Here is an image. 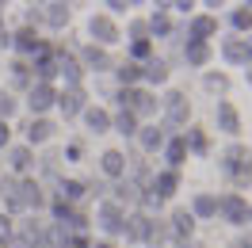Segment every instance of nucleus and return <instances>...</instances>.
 I'll list each match as a JSON object with an SVG mask.
<instances>
[{
	"label": "nucleus",
	"instance_id": "cd10ccee",
	"mask_svg": "<svg viewBox=\"0 0 252 248\" xmlns=\"http://www.w3.org/2000/svg\"><path fill=\"white\" fill-rule=\"evenodd\" d=\"M69 16H73V12H69V4H62V0H54V4H46V23L50 27H54V31H62L65 23H69Z\"/></svg>",
	"mask_w": 252,
	"mask_h": 248
},
{
	"label": "nucleus",
	"instance_id": "49530a36",
	"mask_svg": "<svg viewBox=\"0 0 252 248\" xmlns=\"http://www.w3.org/2000/svg\"><path fill=\"white\" fill-rule=\"evenodd\" d=\"M241 54H245V65H252V34L241 38Z\"/></svg>",
	"mask_w": 252,
	"mask_h": 248
},
{
	"label": "nucleus",
	"instance_id": "5701e85b",
	"mask_svg": "<svg viewBox=\"0 0 252 248\" xmlns=\"http://www.w3.org/2000/svg\"><path fill=\"white\" fill-rule=\"evenodd\" d=\"M8 164H12V172H31V164H34V153L27 149V145H12L8 149Z\"/></svg>",
	"mask_w": 252,
	"mask_h": 248
},
{
	"label": "nucleus",
	"instance_id": "f257e3e1",
	"mask_svg": "<svg viewBox=\"0 0 252 248\" xmlns=\"http://www.w3.org/2000/svg\"><path fill=\"white\" fill-rule=\"evenodd\" d=\"M218 168H221V176L237 187V195H241V191L252 184V149H249V145H241V141L225 145L221 156H218Z\"/></svg>",
	"mask_w": 252,
	"mask_h": 248
},
{
	"label": "nucleus",
	"instance_id": "9d476101",
	"mask_svg": "<svg viewBox=\"0 0 252 248\" xmlns=\"http://www.w3.org/2000/svg\"><path fill=\"white\" fill-rule=\"evenodd\" d=\"M88 34H92L99 46H111V42H119V27H115L107 16H92V19H88ZM95 42H92V46H95Z\"/></svg>",
	"mask_w": 252,
	"mask_h": 248
},
{
	"label": "nucleus",
	"instance_id": "1a4fd4ad",
	"mask_svg": "<svg viewBox=\"0 0 252 248\" xmlns=\"http://www.w3.org/2000/svg\"><path fill=\"white\" fill-rule=\"evenodd\" d=\"M214 123H218V130H221V134H229V138L241 134V115H237V107L229 103V99H218V107H214Z\"/></svg>",
	"mask_w": 252,
	"mask_h": 248
},
{
	"label": "nucleus",
	"instance_id": "b1692460",
	"mask_svg": "<svg viewBox=\"0 0 252 248\" xmlns=\"http://www.w3.org/2000/svg\"><path fill=\"white\" fill-rule=\"evenodd\" d=\"M184 145H188V153L206 156V149H210V138H206L199 126H188V130H184Z\"/></svg>",
	"mask_w": 252,
	"mask_h": 248
},
{
	"label": "nucleus",
	"instance_id": "2f4dec72",
	"mask_svg": "<svg viewBox=\"0 0 252 248\" xmlns=\"http://www.w3.org/2000/svg\"><path fill=\"white\" fill-rule=\"evenodd\" d=\"M145 27H149L153 38H168V34H172V19H168V12H153Z\"/></svg>",
	"mask_w": 252,
	"mask_h": 248
},
{
	"label": "nucleus",
	"instance_id": "c85d7f7f",
	"mask_svg": "<svg viewBox=\"0 0 252 248\" xmlns=\"http://www.w3.org/2000/svg\"><path fill=\"white\" fill-rule=\"evenodd\" d=\"M191 217H218V199L214 195H195L191 199Z\"/></svg>",
	"mask_w": 252,
	"mask_h": 248
},
{
	"label": "nucleus",
	"instance_id": "8fccbe9b",
	"mask_svg": "<svg viewBox=\"0 0 252 248\" xmlns=\"http://www.w3.org/2000/svg\"><path fill=\"white\" fill-rule=\"evenodd\" d=\"M0 46H12V34L4 31V19H0Z\"/></svg>",
	"mask_w": 252,
	"mask_h": 248
},
{
	"label": "nucleus",
	"instance_id": "423d86ee",
	"mask_svg": "<svg viewBox=\"0 0 252 248\" xmlns=\"http://www.w3.org/2000/svg\"><path fill=\"white\" fill-rule=\"evenodd\" d=\"M54 103H58V88H54V84H31V88H27V107H31L34 119H42Z\"/></svg>",
	"mask_w": 252,
	"mask_h": 248
},
{
	"label": "nucleus",
	"instance_id": "37998d69",
	"mask_svg": "<svg viewBox=\"0 0 252 248\" xmlns=\"http://www.w3.org/2000/svg\"><path fill=\"white\" fill-rule=\"evenodd\" d=\"M65 248H92V241H88L84 233H73V237L65 241Z\"/></svg>",
	"mask_w": 252,
	"mask_h": 248
},
{
	"label": "nucleus",
	"instance_id": "6e6552de",
	"mask_svg": "<svg viewBox=\"0 0 252 248\" xmlns=\"http://www.w3.org/2000/svg\"><path fill=\"white\" fill-rule=\"evenodd\" d=\"M54 107L62 111L65 119H77V115H84V107H88L84 88H65V92H58V103H54Z\"/></svg>",
	"mask_w": 252,
	"mask_h": 248
},
{
	"label": "nucleus",
	"instance_id": "f3484780",
	"mask_svg": "<svg viewBox=\"0 0 252 248\" xmlns=\"http://www.w3.org/2000/svg\"><path fill=\"white\" fill-rule=\"evenodd\" d=\"M138 141H142L145 153H160L168 134H164V126H138Z\"/></svg>",
	"mask_w": 252,
	"mask_h": 248
},
{
	"label": "nucleus",
	"instance_id": "603ef678",
	"mask_svg": "<svg viewBox=\"0 0 252 248\" xmlns=\"http://www.w3.org/2000/svg\"><path fill=\"white\" fill-rule=\"evenodd\" d=\"M92 248H115V245H111V241H99V245H92Z\"/></svg>",
	"mask_w": 252,
	"mask_h": 248
},
{
	"label": "nucleus",
	"instance_id": "6ab92c4d",
	"mask_svg": "<svg viewBox=\"0 0 252 248\" xmlns=\"http://www.w3.org/2000/svg\"><path fill=\"white\" fill-rule=\"evenodd\" d=\"M12 46H16L19 54L34 58V54H38V46H42V38H38V31H34V27H23L19 34H12Z\"/></svg>",
	"mask_w": 252,
	"mask_h": 248
},
{
	"label": "nucleus",
	"instance_id": "79ce46f5",
	"mask_svg": "<svg viewBox=\"0 0 252 248\" xmlns=\"http://www.w3.org/2000/svg\"><path fill=\"white\" fill-rule=\"evenodd\" d=\"M80 153H84V149H80V141H69V145H65V160H69V164H77Z\"/></svg>",
	"mask_w": 252,
	"mask_h": 248
},
{
	"label": "nucleus",
	"instance_id": "58836bf2",
	"mask_svg": "<svg viewBox=\"0 0 252 248\" xmlns=\"http://www.w3.org/2000/svg\"><path fill=\"white\" fill-rule=\"evenodd\" d=\"M50 214H54V225H65V221H69V214H73V206H69V202H62L58 195H54V202H50Z\"/></svg>",
	"mask_w": 252,
	"mask_h": 248
},
{
	"label": "nucleus",
	"instance_id": "7c9ffc66",
	"mask_svg": "<svg viewBox=\"0 0 252 248\" xmlns=\"http://www.w3.org/2000/svg\"><path fill=\"white\" fill-rule=\"evenodd\" d=\"M115 77H119V84H123V88H138V84H142V65L123 62L119 69H115Z\"/></svg>",
	"mask_w": 252,
	"mask_h": 248
},
{
	"label": "nucleus",
	"instance_id": "393cba45",
	"mask_svg": "<svg viewBox=\"0 0 252 248\" xmlns=\"http://www.w3.org/2000/svg\"><path fill=\"white\" fill-rule=\"evenodd\" d=\"M184 62H188L191 69H203V65L210 62V42H188V46H184Z\"/></svg>",
	"mask_w": 252,
	"mask_h": 248
},
{
	"label": "nucleus",
	"instance_id": "bb28decb",
	"mask_svg": "<svg viewBox=\"0 0 252 248\" xmlns=\"http://www.w3.org/2000/svg\"><path fill=\"white\" fill-rule=\"evenodd\" d=\"M111 191H115V199H111L115 206H126V202H138V199H142V187H134L130 180H126V176H123V180H119L115 187H111Z\"/></svg>",
	"mask_w": 252,
	"mask_h": 248
},
{
	"label": "nucleus",
	"instance_id": "f704fd0d",
	"mask_svg": "<svg viewBox=\"0 0 252 248\" xmlns=\"http://www.w3.org/2000/svg\"><path fill=\"white\" fill-rule=\"evenodd\" d=\"M149 58H153V42H149V38H138V42H130V62H134V65H145Z\"/></svg>",
	"mask_w": 252,
	"mask_h": 248
},
{
	"label": "nucleus",
	"instance_id": "0eeeda50",
	"mask_svg": "<svg viewBox=\"0 0 252 248\" xmlns=\"http://www.w3.org/2000/svg\"><path fill=\"white\" fill-rule=\"evenodd\" d=\"M31 80L34 84H54V77H58V69H54V46H38V54L31 58Z\"/></svg>",
	"mask_w": 252,
	"mask_h": 248
},
{
	"label": "nucleus",
	"instance_id": "4468645a",
	"mask_svg": "<svg viewBox=\"0 0 252 248\" xmlns=\"http://www.w3.org/2000/svg\"><path fill=\"white\" fill-rule=\"evenodd\" d=\"M77 62H80V69H95V73H107V69H111V54H107L103 46H84Z\"/></svg>",
	"mask_w": 252,
	"mask_h": 248
},
{
	"label": "nucleus",
	"instance_id": "a18cd8bd",
	"mask_svg": "<svg viewBox=\"0 0 252 248\" xmlns=\"http://www.w3.org/2000/svg\"><path fill=\"white\" fill-rule=\"evenodd\" d=\"M0 237H8V241L16 237V229H12V217H8V214H0Z\"/></svg>",
	"mask_w": 252,
	"mask_h": 248
},
{
	"label": "nucleus",
	"instance_id": "dca6fc26",
	"mask_svg": "<svg viewBox=\"0 0 252 248\" xmlns=\"http://www.w3.org/2000/svg\"><path fill=\"white\" fill-rule=\"evenodd\" d=\"M54 130H58V126L50 123V119H31V123H27V149L46 145V141L54 138Z\"/></svg>",
	"mask_w": 252,
	"mask_h": 248
},
{
	"label": "nucleus",
	"instance_id": "4be33fe9",
	"mask_svg": "<svg viewBox=\"0 0 252 248\" xmlns=\"http://www.w3.org/2000/svg\"><path fill=\"white\" fill-rule=\"evenodd\" d=\"M229 27H233L237 34H252V0H245L241 8L229 12Z\"/></svg>",
	"mask_w": 252,
	"mask_h": 248
},
{
	"label": "nucleus",
	"instance_id": "473e14b6",
	"mask_svg": "<svg viewBox=\"0 0 252 248\" xmlns=\"http://www.w3.org/2000/svg\"><path fill=\"white\" fill-rule=\"evenodd\" d=\"M111 126H115V130H119L123 138H138V119H134L130 111H119V115L111 119Z\"/></svg>",
	"mask_w": 252,
	"mask_h": 248
},
{
	"label": "nucleus",
	"instance_id": "de8ad7c7",
	"mask_svg": "<svg viewBox=\"0 0 252 248\" xmlns=\"http://www.w3.org/2000/svg\"><path fill=\"white\" fill-rule=\"evenodd\" d=\"M8 141H12V126L0 123V149H8Z\"/></svg>",
	"mask_w": 252,
	"mask_h": 248
},
{
	"label": "nucleus",
	"instance_id": "c9c22d12",
	"mask_svg": "<svg viewBox=\"0 0 252 248\" xmlns=\"http://www.w3.org/2000/svg\"><path fill=\"white\" fill-rule=\"evenodd\" d=\"M221 58L229 65H245V54H241V38H225L221 42Z\"/></svg>",
	"mask_w": 252,
	"mask_h": 248
},
{
	"label": "nucleus",
	"instance_id": "09e8293b",
	"mask_svg": "<svg viewBox=\"0 0 252 248\" xmlns=\"http://www.w3.org/2000/svg\"><path fill=\"white\" fill-rule=\"evenodd\" d=\"M111 12H126V8H134V4H126V0H107Z\"/></svg>",
	"mask_w": 252,
	"mask_h": 248
},
{
	"label": "nucleus",
	"instance_id": "412c9836",
	"mask_svg": "<svg viewBox=\"0 0 252 248\" xmlns=\"http://www.w3.org/2000/svg\"><path fill=\"white\" fill-rule=\"evenodd\" d=\"M19 202H23V210H38L42 206V187L34 184V180H19Z\"/></svg>",
	"mask_w": 252,
	"mask_h": 248
},
{
	"label": "nucleus",
	"instance_id": "a878e982",
	"mask_svg": "<svg viewBox=\"0 0 252 248\" xmlns=\"http://www.w3.org/2000/svg\"><path fill=\"white\" fill-rule=\"evenodd\" d=\"M84 195H88V184H80V180H62V184H58V199L69 202V206L80 202Z\"/></svg>",
	"mask_w": 252,
	"mask_h": 248
},
{
	"label": "nucleus",
	"instance_id": "a19ab883",
	"mask_svg": "<svg viewBox=\"0 0 252 248\" xmlns=\"http://www.w3.org/2000/svg\"><path fill=\"white\" fill-rule=\"evenodd\" d=\"M210 92H218V95H225V88H229V80L221 77V73H206V80H203Z\"/></svg>",
	"mask_w": 252,
	"mask_h": 248
},
{
	"label": "nucleus",
	"instance_id": "f8f14e48",
	"mask_svg": "<svg viewBox=\"0 0 252 248\" xmlns=\"http://www.w3.org/2000/svg\"><path fill=\"white\" fill-rule=\"evenodd\" d=\"M218 34V19L214 16H195L188 23V42H210Z\"/></svg>",
	"mask_w": 252,
	"mask_h": 248
},
{
	"label": "nucleus",
	"instance_id": "6e6d98bb",
	"mask_svg": "<svg viewBox=\"0 0 252 248\" xmlns=\"http://www.w3.org/2000/svg\"><path fill=\"white\" fill-rule=\"evenodd\" d=\"M249 221H252V206H249Z\"/></svg>",
	"mask_w": 252,
	"mask_h": 248
},
{
	"label": "nucleus",
	"instance_id": "c03bdc74",
	"mask_svg": "<svg viewBox=\"0 0 252 248\" xmlns=\"http://www.w3.org/2000/svg\"><path fill=\"white\" fill-rule=\"evenodd\" d=\"M130 34H134L130 42H138V38H145V34H149V27H145L142 19H134V23H130Z\"/></svg>",
	"mask_w": 252,
	"mask_h": 248
},
{
	"label": "nucleus",
	"instance_id": "39448f33",
	"mask_svg": "<svg viewBox=\"0 0 252 248\" xmlns=\"http://www.w3.org/2000/svg\"><path fill=\"white\" fill-rule=\"evenodd\" d=\"M218 214L225 217L229 225H245V221H249V202L241 199L237 191H225V195L218 199Z\"/></svg>",
	"mask_w": 252,
	"mask_h": 248
},
{
	"label": "nucleus",
	"instance_id": "ea45409f",
	"mask_svg": "<svg viewBox=\"0 0 252 248\" xmlns=\"http://www.w3.org/2000/svg\"><path fill=\"white\" fill-rule=\"evenodd\" d=\"M12 115H16V95H12V92H4V88H0V123H8Z\"/></svg>",
	"mask_w": 252,
	"mask_h": 248
},
{
	"label": "nucleus",
	"instance_id": "2eb2a0df",
	"mask_svg": "<svg viewBox=\"0 0 252 248\" xmlns=\"http://www.w3.org/2000/svg\"><path fill=\"white\" fill-rule=\"evenodd\" d=\"M99 172H103L107 180H115V184H119V180L126 176V153H119V149H107V153L99 156Z\"/></svg>",
	"mask_w": 252,
	"mask_h": 248
},
{
	"label": "nucleus",
	"instance_id": "7ed1b4c3",
	"mask_svg": "<svg viewBox=\"0 0 252 248\" xmlns=\"http://www.w3.org/2000/svg\"><path fill=\"white\" fill-rule=\"evenodd\" d=\"M95 225L107 233V237H119L126 225V210L123 206H115V202H99V210H95Z\"/></svg>",
	"mask_w": 252,
	"mask_h": 248
},
{
	"label": "nucleus",
	"instance_id": "f03ea898",
	"mask_svg": "<svg viewBox=\"0 0 252 248\" xmlns=\"http://www.w3.org/2000/svg\"><path fill=\"white\" fill-rule=\"evenodd\" d=\"M188 119H191L188 95H184V92H168V95H164V134H168V130H180V126H188Z\"/></svg>",
	"mask_w": 252,
	"mask_h": 248
},
{
	"label": "nucleus",
	"instance_id": "aec40b11",
	"mask_svg": "<svg viewBox=\"0 0 252 248\" xmlns=\"http://www.w3.org/2000/svg\"><path fill=\"white\" fill-rule=\"evenodd\" d=\"M142 80L153 84V88L164 84V80H168V62H164V58H149V62L142 65Z\"/></svg>",
	"mask_w": 252,
	"mask_h": 248
},
{
	"label": "nucleus",
	"instance_id": "5fc2aeb1",
	"mask_svg": "<svg viewBox=\"0 0 252 248\" xmlns=\"http://www.w3.org/2000/svg\"><path fill=\"white\" fill-rule=\"evenodd\" d=\"M0 19H4V4H0Z\"/></svg>",
	"mask_w": 252,
	"mask_h": 248
},
{
	"label": "nucleus",
	"instance_id": "20e7f679",
	"mask_svg": "<svg viewBox=\"0 0 252 248\" xmlns=\"http://www.w3.org/2000/svg\"><path fill=\"white\" fill-rule=\"evenodd\" d=\"M54 69H58V77L65 80V88H80L84 69H80V62L69 54V50H54Z\"/></svg>",
	"mask_w": 252,
	"mask_h": 248
},
{
	"label": "nucleus",
	"instance_id": "ddd939ff",
	"mask_svg": "<svg viewBox=\"0 0 252 248\" xmlns=\"http://www.w3.org/2000/svg\"><path fill=\"white\" fill-rule=\"evenodd\" d=\"M168 233H172L176 245H184V241H191V233H195V217H191V210H172V221H168Z\"/></svg>",
	"mask_w": 252,
	"mask_h": 248
},
{
	"label": "nucleus",
	"instance_id": "c756f323",
	"mask_svg": "<svg viewBox=\"0 0 252 248\" xmlns=\"http://www.w3.org/2000/svg\"><path fill=\"white\" fill-rule=\"evenodd\" d=\"M84 126L95 130V134H103V130H111V115L103 107H84Z\"/></svg>",
	"mask_w": 252,
	"mask_h": 248
},
{
	"label": "nucleus",
	"instance_id": "e433bc0d",
	"mask_svg": "<svg viewBox=\"0 0 252 248\" xmlns=\"http://www.w3.org/2000/svg\"><path fill=\"white\" fill-rule=\"evenodd\" d=\"M138 95H142V88H119V92H115V103H119V111H130V115H134Z\"/></svg>",
	"mask_w": 252,
	"mask_h": 248
},
{
	"label": "nucleus",
	"instance_id": "864d4df0",
	"mask_svg": "<svg viewBox=\"0 0 252 248\" xmlns=\"http://www.w3.org/2000/svg\"><path fill=\"white\" fill-rule=\"evenodd\" d=\"M8 245H12V241H8V237H0V248H8Z\"/></svg>",
	"mask_w": 252,
	"mask_h": 248
},
{
	"label": "nucleus",
	"instance_id": "3c124183",
	"mask_svg": "<svg viewBox=\"0 0 252 248\" xmlns=\"http://www.w3.org/2000/svg\"><path fill=\"white\" fill-rule=\"evenodd\" d=\"M229 248H252V237H237V241H233Z\"/></svg>",
	"mask_w": 252,
	"mask_h": 248
},
{
	"label": "nucleus",
	"instance_id": "a211bd4d",
	"mask_svg": "<svg viewBox=\"0 0 252 248\" xmlns=\"http://www.w3.org/2000/svg\"><path fill=\"white\" fill-rule=\"evenodd\" d=\"M160 153H164V164H168V168H172V172H180V164L188 160V145H184V138H168Z\"/></svg>",
	"mask_w": 252,
	"mask_h": 248
},
{
	"label": "nucleus",
	"instance_id": "4c0bfd02",
	"mask_svg": "<svg viewBox=\"0 0 252 248\" xmlns=\"http://www.w3.org/2000/svg\"><path fill=\"white\" fill-rule=\"evenodd\" d=\"M153 111H157V95H153V92H142V95H138V103H134V119L153 115Z\"/></svg>",
	"mask_w": 252,
	"mask_h": 248
},
{
	"label": "nucleus",
	"instance_id": "9b49d317",
	"mask_svg": "<svg viewBox=\"0 0 252 248\" xmlns=\"http://www.w3.org/2000/svg\"><path fill=\"white\" fill-rule=\"evenodd\" d=\"M149 191H153L157 199H172L176 191H180V172H172V168L157 172V176L149 180Z\"/></svg>",
	"mask_w": 252,
	"mask_h": 248
},
{
	"label": "nucleus",
	"instance_id": "72a5a7b5",
	"mask_svg": "<svg viewBox=\"0 0 252 248\" xmlns=\"http://www.w3.org/2000/svg\"><path fill=\"white\" fill-rule=\"evenodd\" d=\"M8 73H12V84H16V88H31L34 80H31V65L27 62H12L8 65Z\"/></svg>",
	"mask_w": 252,
	"mask_h": 248
}]
</instances>
